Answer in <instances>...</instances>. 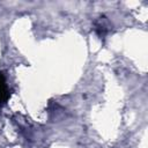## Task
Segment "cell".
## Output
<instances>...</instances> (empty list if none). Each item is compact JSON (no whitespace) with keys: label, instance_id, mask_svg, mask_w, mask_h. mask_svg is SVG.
Masks as SVG:
<instances>
[{"label":"cell","instance_id":"6da1fadb","mask_svg":"<svg viewBox=\"0 0 148 148\" xmlns=\"http://www.w3.org/2000/svg\"><path fill=\"white\" fill-rule=\"evenodd\" d=\"M9 89L8 86L6 83V77L3 75L2 72H0V106H2L3 104L7 103V101L9 99Z\"/></svg>","mask_w":148,"mask_h":148}]
</instances>
